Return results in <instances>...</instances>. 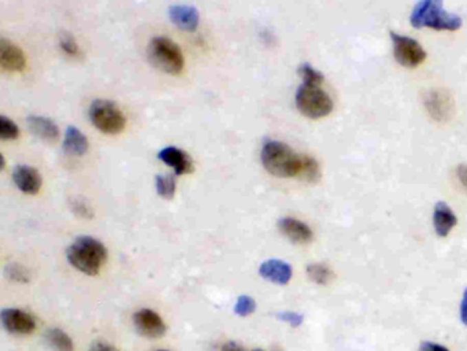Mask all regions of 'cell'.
Segmentation results:
<instances>
[{
    "label": "cell",
    "mask_w": 467,
    "mask_h": 351,
    "mask_svg": "<svg viewBox=\"0 0 467 351\" xmlns=\"http://www.w3.org/2000/svg\"><path fill=\"white\" fill-rule=\"evenodd\" d=\"M462 18L458 14L444 8L440 0L418 1L410 15V23L417 28H433L436 30H458L462 26Z\"/></svg>",
    "instance_id": "3"
},
{
    "label": "cell",
    "mask_w": 467,
    "mask_h": 351,
    "mask_svg": "<svg viewBox=\"0 0 467 351\" xmlns=\"http://www.w3.org/2000/svg\"><path fill=\"white\" fill-rule=\"evenodd\" d=\"M279 229L283 235H285L291 242L298 244H306L312 240V228L305 224L303 221H299L294 217H283L279 221Z\"/></svg>",
    "instance_id": "14"
},
{
    "label": "cell",
    "mask_w": 467,
    "mask_h": 351,
    "mask_svg": "<svg viewBox=\"0 0 467 351\" xmlns=\"http://www.w3.org/2000/svg\"><path fill=\"white\" fill-rule=\"evenodd\" d=\"M261 161L263 168L270 175L280 178H290L299 176L302 156L295 153L288 145L280 140L268 139L263 142L261 150Z\"/></svg>",
    "instance_id": "2"
},
{
    "label": "cell",
    "mask_w": 467,
    "mask_h": 351,
    "mask_svg": "<svg viewBox=\"0 0 467 351\" xmlns=\"http://www.w3.org/2000/svg\"><path fill=\"white\" fill-rule=\"evenodd\" d=\"M169 18L182 30H195L199 25V12L191 4H173L169 7Z\"/></svg>",
    "instance_id": "17"
},
{
    "label": "cell",
    "mask_w": 467,
    "mask_h": 351,
    "mask_svg": "<svg viewBox=\"0 0 467 351\" xmlns=\"http://www.w3.org/2000/svg\"><path fill=\"white\" fill-rule=\"evenodd\" d=\"M107 255L106 246L92 236H78L66 251L69 264L88 276L99 275Z\"/></svg>",
    "instance_id": "1"
},
{
    "label": "cell",
    "mask_w": 467,
    "mask_h": 351,
    "mask_svg": "<svg viewBox=\"0 0 467 351\" xmlns=\"http://www.w3.org/2000/svg\"><path fill=\"white\" fill-rule=\"evenodd\" d=\"M133 326L136 331L147 339H159L167 330L162 317L147 308H143L133 315Z\"/></svg>",
    "instance_id": "9"
},
{
    "label": "cell",
    "mask_w": 467,
    "mask_h": 351,
    "mask_svg": "<svg viewBox=\"0 0 467 351\" xmlns=\"http://www.w3.org/2000/svg\"><path fill=\"white\" fill-rule=\"evenodd\" d=\"M252 351H265V350H262V349H255V350H252Z\"/></svg>",
    "instance_id": "36"
},
{
    "label": "cell",
    "mask_w": 467,
    "mask_h": 351,
    "mask_svg": "<svg viewBox=\"0 0 467 351\" xmlns=\"http://www.w3.org/2000/svg\"><path fill=\"white\" fill-rule=\"evenodd\" d=\"M156 192L163 199H171L175 193V178L173 175L156 176Z\"/></svg>",
    "instance_id": "23"
},
{
    "label": "cell",
    "mask_w": 467,
    "mask_h": 351,
    "mask_svg": "<svg viewBox=\"0 0 467 351\" xmlns=\"http://www.w3.org/2000/svg\"><path fill=\"white\" fill-rule=\"evenodd\" d=\"M45 341L52 350L74 351V343L72 338L61 328H50L45 332Z\"/></svg>",
    "instance_id": "20"
},
{
    "label": "cell",
    "mask_w": 467,
    "mask_h": 351,
    "mask_svg": "<svg viewBox=\"0 0 467 351\" xmlns=\"http://www.w3.org/2000/svg\"><path fill=\"white\" fill-rule=\"evenodd\" d=\"M233 310L239 317H248L257 310V302L248 295H240L235 304Z\"/></svg>",
    "instance_id": "25"
},
{
    "label": "cell",
    "mask_w": 467,
    "mask_h": 351,
    "mask_svg": "<svg viewBox=\"0 0 467 351\" xmlns=\"http://www.w3.org/2000/svg\"><path fill=\"white\" fill-rule=\"evenodd\" d=\"M298 177L307 182H316L321 178L319 165L310 156H302V165Z\"/></svg>",
    "instance_id": "22"
},
{
    "label": "cell",
    "mask_w": 467,
    "mask_h": 351,
    "mask_svg": "<svg viewBox=\"0 0 467 351\" xmlns=\"http://www.w3.org/2000/svg\"><path fill=\"white\" fill-rule=\"evenodd\" d=\"M306 270L309 279L319 286H326L334 279V273L325 264H310Z\"/></svg>",
    "instance_id": "21"
},
{
    "label": "cell",
    "mask_w": 467,
    "mask_h": 351,
    "mask_svg": "<svg viewBox=\"0 0 467 351\" xmlns=\"http://www.w3.org/2000/svg\"><path fill=\"white\" fill-rule=\"evenodd\" d=\"M88 139L85 135L76 127H69L63 139V150L69 156L81 157L88 151Z\"/></svg>",
    "instance_id": "19"
},
{
    "label": "cell",
    "mask_w": 467,
    "mask_h": 351,
    "mask_svg": "<svg viewBox=\"0 0 467 351\" xmlns=\"http://www.w3.org/2000/svg\"><path fill=\"white\" fill-rule=\"evenodd\" d=\"M221 351H246V349L243 346H240L237 342H233V341H229L226 342Z\"/></svg>",
    "instance_id": "34"
},
{
    "label": "cell",
    "mask_w": 467,
    "mask_h": 351,
    "mask_svg": "<svg viewBox=\"0 0 467 351\" xmlns=\"http://www.w3.org/2000/svg\"><path fill=\"white\" fill-rule=\"evenodd\" d=\"M159 161L174 171V175H189L193 172V161L188 153L178 147H164L158 153Z\"/></svg>",
    "instance_id": "11"
},
{
    "label": "cell",
    "mask_w": 467,
    "mask_h": 351,
    "mask_svg": "<svg viewBox=\"0 0 467 351\" xmlns=\"http://www.w3.org/2000/svg\"><path fill=\"white\" fill-rule=\"evenodd\" d=\"M92 125L105 135H118L127 127V118L121 109L110 100L96 99L89 106Z\"/></svg>",
    "instance_id": "5"
},
{
    "label": "cell",
    "mask_w": 467,
    "mask_h": 351,
    "mask_svg": "<svg viewBox=\"0 0 467 351\" xmlns=\"http://www.w3.org/2000/svg\"><path fill=\"white\" fill-rule=\"evenodd\" d=\"M89 351H120L114 345L106 342V341H95L92 342Z\"/></svg>",
    "instance_id": "31"
},
{
    "label": "cell",
    "mask_w": 467,
    "mask_h": 351,
    "mask_svg": "<svg viewBox=\"0 0 467 351\" xmlns=\"http://www.w3.org/2000/svg\"><path fill=\"white\" fill-rule=\"evenodd\" d=\"M299 74L303 78V84L321 85L323 83V74L315 67H312L310 63H302L299 66Z\"/></svg>",
    "instance_id": "26"
},
{
    "label": "cell",
    "mask_w": 467,
    "mask_h": 351,
    "mask_svg": "<svg viewBox=\"0 0 467 351\" xmlns=\"http://www.w3.org/2000/svg\"><path fill=\"white\" fill-rule=\"evenodd\" d=\"M461 320L467 327V287L464 291V297L461 302Z\"/></svg>",
    "instance_id": "33"
},
{
    "label": "cell",
    "mask_w": 467,
    "mask_h": 351,
    "mask_svg": "<svg viewBox=\"0 0 467 351\" xmlns=\"http://www.w3.org/2000/svg\"><path fill=\"white\" fill-rule=\"evenodd\" d=\"M395 59L406 67H417L426 59V51L413 37L391 32Z\"/></svg>",
    "instance_id": "7"
},
{
    "label": "cell",
    "mask_w": 467,
    "mask_h": 351,
    "mask_svg": "<svg viewBox=\"0 0 467 351\" xmlns=\"http://www.w3.org/2000/svg\"><path fill=\"white\" fill-rule=\"evenodd\" d=\"M425 107L429 114L437 121H446L451 117L454 110L453 98L446 89H431L425 95Z\"/></svg>",
    "instance_id": "10"
},
{
    "label": "cell",
    "mask_w": 467,
    "mask_h": 351,
    "mask_svg": "<svg viewBox=\"0 0 467 351\" xmlns=\"http://www.w3.org/2000/svg\"><path fill=\"white\" fill-rule=\"evenodd\" d=\"M6 276L17 283H28L29 281V273L28 270L18 265V264H10L6 268Z\"/></svg>",
    "instance_id": "29"
},
{
    "label": "cell",
    "mask_w": 467,
    "mask_h": 351,
    "mask_svg": "<svg viewBox=\"0 0 467 351\" xmlns=\"http://www.w3.org/2000/svg\"><path fill=\"white\" fill-rule=\"evenodd\" d=\"M0 320L7 332L14 335H30L36 331V320L25 310L7 308L0 313Z\"/></svg>",
    "instance_id": "8"
},
{
    "label": "cell",
    "mask_w": 467,
    "mask_h": 351,
    "mask_svg": "<svg viewBox=\"0 0 467 351\" xmlns=\"http://www.w3.org/2000/svg\"><path fill=\"white\" fill-rule=\"evenodd\" d=\"M259 275L270 283L285 286L292 279V268L288 262L281 259H268L261 264Z\"/></svg>",
    "instance_id": "13"
},
{
    "label": "cell",
    "mask_w": 467,
    "mask_h": 351,
    "mask_svg": "<svg viewBox=\"0 0 467 351\" xmlns=\"http://www.w3.org/2000/svg\"><path fill=\"white\" fill-rule=\"evenodd\" d=\"M12 180L19 191L28 195H36L41 188V176L37 169L28 165H18L12 171Z\"/></svg>",
    "instance_id": "15"
},
{
    "label": "cell",
    "mask_w": 467,
    "mask_h": 351,
    "mask_svg": "<svg viewBox=\"0 0 467 351\" xmlns=\"http://www.w3.org/2000/svg\"><path fill=\"white\" fill-rule=\"evenodd\" d=\"M276 317L284 323H288L291 327L294 328H298L303 324V315H299L296 312H280L276 315Z\"/></svg>",
    "instance_id": "30"
},
{
    "label": "cell",
    "mask_w": 467,
    "mask_h": 351,
    "mask_svg": "<svg viewBox=\"0 0 467 351\" xmlns=\"http://www.w3.org/2000/svg\"><path fill=\"white\" fill-rule=\"evenodd\" d=\"M72 211H74L78 217L85 218V220H91L94 218V209L87 203V200H84L83 198H73L69 202Z\"/></svg>",
    "instance_id": "28"
},
{
    "label": "cell",
    "mask_w": 467,
    "mask_h": 351,
    "mask_svg": "<svg viewBox=\"0 0 467 351\" xmlns=\"http://www.w3.org/2000/svg\"><path fill=\"white\" fill-rule=\"evenodd\" d=\"M149 59L156 69L177 76L184 70V55L181 48L169 37L158 36L149 44Z\"/></svg>",
    "instance_id": "4"
},
{
    "label": "cell",
    "mask_w": 467,
    "mask_h": 351,
    "mask_svg": "<svg viewBox=\"0 0 467 351\" xmlns=\"http://www.w3.org/2000/svg\"><path fill=\"white\" fill-rule=\"evenodd\" d=\"M26 124L29 131L37 136L40 140L47 143H55L59 139V128L58 125L48 117L43 116H29L26 118Z\"/></svg>",
    "instance_id": "16"
},
{
    "label": "cell",
    "mask_w": 467,
    "mask_h": 351,
    "mask_svg": "<svg viewBox=\"0 0 467 351\" xmlns=\"http://www.w3.org/2000/svg\"><path fill=\"white\" fill-rule=\"evenodd\" d=\"M295 102L299 111L309 118L326 117L333 110V100L321 85L302 84L296 91Z\"/></svg>",
    "instance_id": "6"
},
{
    "label": "cell",
    "mask_w": 467,
    "mask_h": 351,
    "mask_svg": "<svg viewBox=\"0 0 467 351\" xmlns=\"http://www.w3.org/2000/svg\"><path fill=\"white\" fill-rule=\"evenodd\" d=\"M156 351H169V350H156Z\"/></svg>",
    "instance_id": "37"
},
{
    "label": "cell",
    "mask_w": 467,
    "mask_h": 351,
    "mask_svg": "<svg viewBox=\"0 0 467 351\" xmlns=\"http://www.w3.org/2000/svg\"><path fill=\"white\" fill-rule=\"evenodd\" d=\"M458 173V178L461 181V184L467 189V165H461L457 171Z\"/></svg>",
    "instance_id": "35"
},
{
    "label": "cell",
    "mask_w": 467,
    "mask_h": 351,
    "mask_svg": "<svg viewBox=\"0 0 467 351\" xmlns=\"http://www.w3.org/2000/svg\"><path fill=\"white\" fill-rule=\"evenodd\" d=\"M0 66L10 73H21L26 67L23 51L7 39H0Z\"/></svg>",
    "instance_id": "12"
},
{
    "label": "cell",
    "mask_w": 467,
    "mask_h": 351,
    "mask_svg": "<svg viewBox=\"0 0 467 351\" xmlns=\"http://www.w3.org/2000/svg\"><path fill=\"white\" fill-rule=\"evenodd\" d=\"M59 47L61 50L67 54L69 56H73V58H80L83 56V51L78 45V43L76 41V39L70 34V33H62L61 37H59Z\"/></svg>",
    "instance_id": "24"
},
{
    "label": "cell",
    "mask_w": 467,
    "mask_h": 351,
    "mask_svg": "<svg viewBox=\"0 0 467 351\" xmlns=\"http://www.w3.org/2000/svg\"><path fill=\"white\" fill-rule=\"evenodd\" d=\"M418 351H450L447 348L437 345V343H432V342H422L420 345Z\"/></svg>",
    "instance_id": "32"
},
{
    "label": "cell",
    "mask_w": 467,
    "mask_h": 351,
    "mask_svg": "<svg viewBox=\"0 0 467 351\" xmlns=\"http://www.w3.org/2000/svg\"><path fill=\"white\" fill-rule=\"evenodd\" d=\"M19 136L17 124L6 116H0V138L3 140H15Z\"/></svg>",
    "instance_id": "27"
},
{
    "label": "cell",
    "mask_w": 467,
    "mask_h": 351,
    "mask_svg": "<svg viewBox=\"0 0 467 351\" xmlns=\"http://www.w3.org/2000/svg\"><path fill=\"white\" fill-rule=\"evenodd\" d=\"M458 220L453 209L446 202H439L435 206L433 211V225L436 229V233L442 237H446L450 235L453 228L457 225Z\"/></svg>",
    "instance_id": "18"
}]
</instances>
